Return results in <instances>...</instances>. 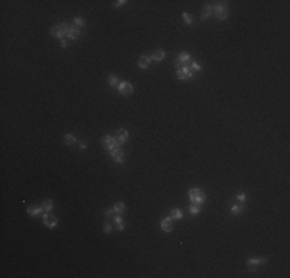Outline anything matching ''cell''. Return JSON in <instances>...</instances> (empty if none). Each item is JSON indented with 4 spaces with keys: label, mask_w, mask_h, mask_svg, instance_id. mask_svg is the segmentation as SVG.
Masks as SVG:
<instances>
[{
    "label": "cell",
    "mask_w": 290,
    "mask_h": 278,
    "mask_svg": "<svg viewBox=\"0 0 290 278\" xmlns=\"http://www.w3.org/2000/svg\"><path fill=\"white\" fill-rule=\"evenodd\" d=\"M213 8V14L218 20H225L227 16H228V6H227V2H221V3H216V5H212Z\"/></svg>",
    "instance_id": "cell-1"
},
{
    "label": "cell",
    "mask_w": 290,
    "mask_h": 278,
    "mask_svg": "<svg viewBox=\"0 0 290 278\" xmlns=\"http://www.w3.org/2000/svg\"><path fill=\"white\" fill-rule=\"evenodd\" d=\"M68 28H70V23H66V22H63L60 25H56V26L51 28V36L57 37V39H63L66 36V33H68Z\"/></svg>",
    "instance_id": "cell-2"
},
{
    "label": "cell",
    "mask_w": 290,
    "mask_h": 278,
    "mask_svg": "<svg viewBox=\"0 0 290 278\" xmlns=\"http://www.w3.org/2000/svg\"><path fill=\"white\" fill-rule=\"evenodd\" d=\"M104 145L107 147L108 151H113V150H116V148H121V144L116 141L114 136H105V138H104Z\"/></svg>",
    "instance_id": "cell-3"
},
{
    "label": "cell",
    "mask_w": 290,
    "mask_h": 278,
    "mask_svg": "<svg viewBox=\"0 0 290 278\" xmlns=\"http://www.w3.org/2000/svg\"><path fill=\"white\" fill-rule=\"evenodd\" d=\"M193 77V71L190 66H182L181 70H177V79L181 80H188Z\"/></svg>",
    "instance_id": "cell-4"
},
{
    "label": "cell",
    "mask_w": 290,
    "mask_h": 278,
    "mask_svg": "<svg viewBox=\"0 0 290 278\" xmlns=\"http://www.w3.org/2000/svg\"><path fill=\"white\" fill-rule=\"evenodd\" d=\"M117 90H119V93L121 95H131L133 93V85L130 83V82H121L119 85H117Z\"/></svg>",
    "instance_id": "cell-5"
},
{
    "label": "cell",
    "mask_w": 290,
    "mask_h": 278,
    "mask_svg": "<svg viewBox=\"0 0 290 278\" xmlns=\"http://www.w3.org/2000/svg\"><path fill=\"white\" fill-rule=\"evenodd\" d=\"M177 60H179V62H181L184 66H190L193 62H195V60L191 59V56H190L188 53H185V51H184V53H181V54L177 56Z\"/></svg>",
    "instance_id": "cell-6"
},
{
    "label": "cell",
    "mask_w": 290,
    "mask_h": 278,
    "mask_svg": "<svg viewBox=\"0 0 290 278\" xmlns=\"http://www.w3.org/2000/svg\"><path fill=\"white\" fill-rule=\"evenodd\" d=\"M43 224H45L46 227L53 229V227H56V224H57V218H56L54 215H48V213H43Z\"/></svg>",
    "instance_id": "cell-7"
},
{
    "label": "cell",
    "mask_w": 290,
    "mask_h": 278,
    "mask_svg": "<svg viewBox=\"0 0 290 278\" xmlns=\"http://www.w3.org/2000/svg\"><path fill=\"white\" fill-rule=\"evenodd\" d=\"M110 155H111V158H113L114 162H117V164H122V162H124V153L121 151V148H116V150L110 151Z\"/></svg>",
    "instance_id": "cell-8"
},
{
    "label": "cell",
    "mask_w": 290,
    "mask_h": 278,
    "mask_svg": "<svg viewBox=\"0 0 290 278\" xmlns=\"http://www.w3.org/2000/svg\"><path fill=\"white\" fill-rule=\"evenodd\" d=\"M190 201H191L193 204H199V206H201V204H204V203H205V193L198 192L195 196H191V198H190Z\"/></svg>",
    "instance_id": "cell-9"
},
{
    "label": "cell",
    "mask_w": 290,
    "mask_h": 278,
    "mask_svg": "<svg viewBox=\"0 0 290 278\" xmlns=\"http://www.w3.org/2000/svg\"><path fill=\"white\" fill-rule=\"evenodd\" d=\"M242 210H244V203H241V201H238L236 204H233V206L230 207V212H232V215H235V216L241 215Z\"/></svg>",
    "instance_id": "cell-10"
},
{
    "label": "cell",
    "mask_w": 290,
    "mask_h": 278,
    "mask_svg": "<svg viewBox=\"0 0 290 278\" xmlns=\"http://www.w3.org/2000/svg\"><path fill=\"white\" fill-rule=\"evenodd\" d=\"M116 141L119 142V144H124L127 139H128V131L127 130H117V133H116Z\"/></svg>",
    "instance_id": "cell-11"
},
{
    "label": "cell",
    "mask_w": 290,
    "mask_h": 278,
    "mask_svg": "<svg viewBox=\"0 0 290 278\" xmlns=\"http://www.w3.org/2000/svg\"><path fill=\"white\" fill-rule=\"evenodd\" d=\"M79 30L77 28H74L73 25H70V28H68V33H66V37L70 39V40H76L77 37H79Z\"/></svg>",
    "instance_id": "cell-12"
},
{
    "label": "cell",
    "mask_w": 290,
    "mask_h": 278,
    "mask_svg": "<svg viewBox=\"0 0 290 278\" xmlns=\"http://www.w3.org/2000/svg\"><path fill=\"white\" fill-rule=\"evenodd\" d=\"M161 227H162V230H164V232H171V229H173V224H171V218L168 216V218L162 220V221H161Z\"/></svg>",
    "instance_id": "cell-13"
},
{
    "label": "cell",
    "mask_w": 290,
    "mask_h": 278,
    "mask_svg": "<svg viewBox=\"0 0 290 278\" xmlns=\"http://www.w3.org/2000/svg\"><path fill=\"white\" fill-rule=\"evenodd\" d=\"M210 16H213V8H212V5H205V6H204V10H202L201 20H207Z\"/></svg>",
    "instance_id": "cell-14"
},
{
    "label": "cell",
    "mask_w": 290,
    "mask_h": 278,
    "mask_svg": "<svg viewBox=\"0 0 290 278\" xmlns=\"http://www.w3.org/2000/svg\"><path fill=\"white\" fill-rule=\"evenodd\" d=\"M164 57H165V53H164V50H156L151 56H150V59L151 60H157V62H161V60H164Z\"/></svg>",
    "instance_id": "cell-15"
},
{
    "label": "cell",
    "mask_w": 290,
    "mask_h": 278,
    "mask_svg": "<svg viewBox=\"0 0 290 278\" xmlns=\"http://www.w3.org/2000/svg\"><path fill=\"white\" fill-rule=\"evenodd\" d=\"M114 224L117 227V230H124V220H122V213H116L114 215Z\"/></svg>",
    "instance_id": "cell-16"
},
{
    "label": "cell",
    "mask_w": 290,
    "mask_h": 278,
    "mask_svg": "<svg viewBox=\"0 0 290 278\" xmlns=\"http://www.w3.org/2000/svg\"><path fill=\"white\" fill-rule=\"evenodd\" d=\"M150 57H147V56H142L139 60H137V65H139V68H142V70H145L148 65H150Z\"/></svg>",
    "instance_id": "cell-17"
},
{
    "label": "cell",
    "mask_w": 290,
    "mask_h": 278,
    "mask_svg": "<svg viewBox=\"0 0 290 278\" xmlns=\"http://www.w3.org/2000/svg\"><path fill=\"white\" fill-rule=\"evenodd\" d=\"M40 213H43L42 206H40V207H28V215H31V216H37V215H40Z\"/></svg>",
    "instance_id": "cell-18"
},
{
    "label": "cell",
    "mask_w": 290,
    "mask_h": 278,
    "mask_svg": "<svg viewBox=\"0 0 290 278\" xmlns=\"http://www.w3.org/2000/svg\"><path fill=\"white\" fill-rule=\"evenodd\" d=\"M42 209H43V213H50L51 209H53V203H51V199H46V201L42 204Z\"/></svg>",
    "instance_id": "cell-19"
},
{
    "label": "cell",
    "mask_w": 290,
    "mask_h": 278,
    "mask_svg": "<svg viewBox=\"0 0 290 278\" xmlns=\"http://www.w3.org/2000/svg\"><path fill=\"white\" fill-rule=\"evenodd\" d=\"M170 218H171V220H181V218H182V212H181L179 209H173V210L170 212Z\"/></svg>",
    "instance_id": "cell-20"
},
{
    "label": "cell",
    "mask_w": 290,
    "mask_h": 278,
    "mask_svg": "<svg viewBox=\"0 0 290 278\" xmlns=\"http://www.w3.org/2000/svg\"><path fill=\"white\" fill-rule=\"evenodd\" d=\"M258 264H259V263H258V258H250V260L247 261V266H248L250 270H255Z\"/></svg>",
    "instance_id": "cell-21"
},
{
    "label": "cell",
    "mask_w": 290,
    "mask_h": 278,
    "mask_svg": "<svg viewBox=\"0 0 290 278\" xmlns=\"http://www.w3.org/2000/svg\"><path fill=\"white\" fill-rule=\"evenodd\" d=\"M199 212H201V206L191 203V206H190V213H191V215H198Z\"/></svg>",
    "instance_id": "cell-22"
},
{
    "label": "cell",
    "mask_w": 290,
    "mask_h": 278,
    "mask_svg": "<svg viewBox=\"0 0 290 278\" xmlns=\"http://www.w3.org/2000/svg\"><path fill=\"white\" fill-rule=\"evenodd\" d=\"M83 25H85V20H83V19H80V17L74 19V22H73V26H74V28H77V30H79V28H82Z\"/></svg>",
    "instance_id": "cell-23"
},
{
    "label": "cell",
    "mask_w": 290,
    "mask_h": 278,
    "mask_svg": "<svg viewBox=\"0 0 290 278\" xmlns=\"http://www.w3.org/2000/svg\"><path fill=\"white\" fill-rule=\"evenodd\" d=\"M63 141H65L66 145H71V144L76 142V138H74L73 135H65V136H63Z\"/></svg>",
    "instance_id": "cell-24"
},
{
    "label": "cell",
    "mask_w": 290,
    "mask_h": 278,
    "mask_svg": "<svg viewBox=\"0 0 290 278\" xmlns=\"http://www.w3.org/2000/svg\"><path fill=\"white\" fill-rule=\"evenodd\" d=\"M113 209H114L116 213H122V212L125 210V204H124V203H116Z\"/></svg>",
    "instance_id": "cell-25"
},
{
    "label": "cell",
    "mask_w": 290,
    "mask_h": 278,
    "mask_svg": "<svg viewBox=\"0 0 290 278\" xmlns=\"http://www.w3.org/2000/svg\"><path fill=\"white\" fill-rule=\"evenodd\" d=\"M108 80H110V85H111V87H117V85L121 83V82H119V77H117V76H114V74H111Z\"/></svg>",
    "instance_id": "cell-26"
},
{
    "label": "cell",
    "mask_w": 290,
    "mask_h": 278,
    "mask_svg": "<svg viewBox=\"0 0 290 278\" xmlns=\"http://www.w3.org/2000/svg\"><path fill=\"white\" fill-rule=\"evenodd\" d=\"M182 17H184V20H185V23H187V25H191V23H193V17H191L188 13H184V14H182Z\"/></svg>",
    "instance_id": "cell-27"
},
{
    "label": "cell",
    "mask_w": 290,
    "mask_h": 278,
    "mask_svg": "<svg viewBox=\"0 0 290 278\" xmlns=\"http://www.w3.org/2000/svg\"><path fill=\"white\" fill-rule=\"evenodd\" d=\"M114 213H116V212H114V209H107L104 215H105L107 218H111V216H114Z\"/></svg>",
    "instance_id": "cell-28"
},
{
    "label": "cell",
    "mask_w": 290,
    "mask_h": 278,
    "mask_svg": "<svg viewBox=\"0 0 290 278\" xmlns=\"http://www.w3.org/2000/svg\"><path fill=\"white\" fill-rule=\"evenodd\" d=\"M190 68H191V71H199V70H201V65L196 63V62H193V63L190 65Z\"/></svg>",
    "instance_id": "cell-29"
},
{
    "label": "cell",
    "mask_w": 290,
    "mask_h": 278,
    "mask_svg": "<svg viewBox=\"0 0 290 278\" xmlns=\"http://www.w3.org/2000/svg\"><path fill=\"white\" fill-rule=\"evenodd\" d=\"M198 192H201V190H199L198 187H193V189H190V192H188V196H190V198H191V196H195V195H196Z\"/></svg>",
    "instance_id": "cell-30"
},
{
    "label": "cell",
    "mask_w": 290,
    "mask_h": 278,
    "mask_svg": "<svg viewBox=\"0 0 290 278\" xmlns=\"http://www.w3.org/2000/svg\"><path fill=\"white\" fill-rule=\"evenodd\" d=\"M104 230H105L107 233L111 232V224H110V223H105V224H104Z\"/></svg>",
    "instance_id": "cell-31"
},
{
    "label": "cell",
    "mask_w": 290,
    "mask_h": 278,
    "mask_svg": "<svg viewBox=\"0 0 290 278\" xmlns=\"http://www.w3.org/2000/svg\"><path fill=\"white\" fill-rule=\"evenodd\" d=\"M127 2H125V0H117V2H114V6L117 8V6H122V5H125Z\"/></svg>",
    "instance_id": "cell-32"
},
{
    "label": "cell",
    "mask_w": 290,
    "mask_h": 278,
    "mask_svg": "<svg viewBox=\"0 0 290 278\" xmlns=\"http://www.w3.org/2000/svg\"><path fill=\"white\" fill-rule=\"evenodd\" d=\"M236 198H238V201H241V203H244V201H245V195H244V193H239Z\"/></svg>",
    "instance_id": "cell-33"
},
{
    "label": "cell",
    "mask_w": 290,
    "mask_h": 278,
    "mask_svg": "<svg viewBox=\"0 0 290 278\" xmlns=\"http://www.w3.org/2000/svg\"><path fill=\"white\" fill-rule=\"evenodd\" d=\"M267 261H268V258H267V256H262V258H258V263H259V264H264V263H267Z\"/></svg>",
    "instance_id": "cell-34"
},
{
    "label": "cell",
    "mask_w": 290,
    "mask_h": 278,
    "mask_svg": "<svg viewBox=\"0 0 290 278\" xmlns=\"http://www.w3.org/2000/svg\"><path fill=\"white\" fill-rule=\"evenodd\" d=\"M60 45H62V48H65V46L68 45V42H66L65 39H62V42H60Z\"/></svg>",
    "instance_id": "cell-35"
},
{
    "label": "cell",
    "mask_w": 290,
    "mask_h": 278,
    "mask_svg": "<svg viewBox=\"0 0 290 278\" xmlns=\"http://www.w3.org/2000/svg\"><path fill=\"white\" fill-rule=\"evenodd\" d=\"M79 147H80L82 150H85V148H86V144H85V142H79Z\"/></svg>",
    "instance_id": "cell-36"
}]
</instances>
